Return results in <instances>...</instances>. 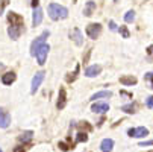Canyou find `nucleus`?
I'll list each match as a JSON object with an SVG mask.
<instances>
[{
  "mask_svg": "<svg viewBox=\"0 0 153 152\" xmlns=\"http://www.w3.org/2000/svg\"><path fill=\"white\" fill-rule=\"evenodd\" d=\"M47 11H49V17L53 21H59V20H64L68 17V9L59 3H50Z\"/></svg>",
  "mask_w": 153,
  "mask_h": 152,
  "instance_id": "nucleus-1",
  "label": "nucleus"
},
{
  "mask_svg": "<svg viewBox=\"0 0 153 152\" xmlns=\"http://www.w3.org/2000/svg\"><path fill=\"white\" fill-rule=\"evenodd\" d=\"M49 35H50V32H49V31H44L38 38H35V40L32 41V44H30V55H32V56H35L36 50H38L42 44H46V38H49Z\"/></svg>",
  "mask_w": 153,
  "mask_h": 152,
  "instance_id": "nucleus-2",
  "label": "nucleus"
},
{
  "mask_svg": "<svg viewBox=\"0 0 153 152\" xmlns=\"http://www.w3.org/2000/svg\"><path fill=\"white\" fill-rule=\"evenodd\" d=\"M85 32H86V35H88L91 40H96V38H99L100 34H102V25H100V23H91V25L86 26Z\"/></svg>",
  "mask_w": 153,
  "mask_h": 152,
  "instance_id": "nucleus-3",
  "label": "nucleus"
},
{
  "mask_svg": "<svg viewBox=\"0 0 153 152\" xmlns=\"http://www.w3.org/2000/svg\"><path fill=\"white\" fill-rule=\"evenodd\" d=\"M49 50H50V46H49V44H42V46L36 50L35 56H36V59H38V64H39V66H42V64L46 62V58H47Z\"/></svg>",
  "mask_w": 153,
  "mask_h": 152,
  "instance_id": "nucleus-4",
  "label": "nucleus"
},
{
  "mask_svg": "<svg viewBox=\"0 0 153 152\" xmlns=\"http://www.w3.org/2000/svg\"><path fill=\"white\" fill-rule=\"evenodd\" d=\"M127 136H129V137H138V139H143V137L149 136V129L144 128V126H140V128H130V129H127Z\"/></svg>",
  "mask_w": 153,
  "mask_h": 152,
  "instance_id": "nucleus-5",
  "label": "nucleus"
},
{
  "mask_svg": "<svg viewBox=\"0 0 153 152\" xmlns=\"http://www.w3.org/2000/svg\"><path fill=\"white\" fill-rule=\"evenodd\" d=\"M68 37H70V40L74 43L76 46H82V44H83V35H82V32H80L77 28L71 29L70 34H68Z\"/></svg>",
  "mask_w": 153,
  "mask_h": 152,
  "instance_id": "nucleus-6",
  "label": "nucleus"
},
{
  "mask_svg": "<svg viewBox=\"0 0 153 152\" xmlns=\"http://www.w3.org/2000/svg\"><path fill=\"white\" fill-rule=\"evenodd\" d=\"M8 21H9V26H25L23 17L15 14V12H9L8 14Z\"/></svg>",
  "mask_w": 153,
  "mask_h": 152,
  "instance_id": "nucleus-7",
  "label": "nucleus"
},
{
  "mask_svg": "<svg viewBox=\"0 0 153 152\" xmlns=\"http://www.w3.org/2000/svg\"><path fill=\"white\" fill-rule=\"evenodd\" d=\"M44 72H38L35 76H33V79H32V88H30V93L32 94H35V91L39 88V85H41V82L44 81Z\"/></svg>",
  "mask_w": 153,
  "mask_h": 152,
  "instance_id": "nucleus-8",
  "label": "nucleus"
},
{
  "mask_svg": "<svg viewBox=\"0 0 153 152\" xmlns=\"http://www.w3.org/2000/svg\"><path fill=\"white\" fill-rule=\"evenodd\" d=\"M11 125V114L5 110V108H0V128H8Z\"/></svg>",
  "mask_w": 153,
  "mask_h": 152,
  "instance_id": "nucleus-9",
  "label": "nucleus"
},
{
  "mask_svg": "<svg viewBox=\"0 0 153 152\" xmlns=\"http://www.w3.org/2000/svg\"><path fill=\"white\" fill-rule=\"evenodd\" d=\"M102 72V66H99V64H94V66H90L88 69L85 70V76H88V78H96L99 76Z\"/></svg>",
  "mask_w": 153,
  "mask_h": 152,
  "instance_id": "nucleus-10",
  "label": "nucleus"
},
{
  "mask_svg": "<svg viewBox=\"0 0 153 152\" xmlns=\"http://www.w3.org/2000/svg\"><path fill=\"white\" fill-rule=\"evenodd\" d=\"M91 111H93V113H100V114H103V113L109 111V105H108L106 102H96V103L91 106Z\"/></svg>",
  "mask_w": 153,
  "mask_h": 152,
  "instance_id": "nucleus-11",
  "label": "nucleus"
},
{
  "mask_svg": "<svg viewBox=\"0 0 153 152\" xmlns=\"http://www.w3.org/2000/svg\"><path fill=\"white\" fill-rule=\"evenodd\" d=\"M65 103H67V93H65V88L64 87H61L59 88V96H58V110H62V108L65 106Z\"/></svg>",
  "mask_w": 153,
  "mask_h": 152,
  "instance_id": "nucleus-12",
  "label": "nucleus"
},
{
  "mask_svg": "<svg viewBox=\"0 0 153 152\" xmlns=\"http://www.w3.org/2000/svg\"><path fill=\"white\" fill-rule=\"evenodd\" d=\"M42 21V9L41 8H35L33 14H32V25L33 26H39Z\"/></svg>",
  "mask_w": 153,
  "mask_h": 152,
  "instance_id": "nucleus-13",
  "label": "nucleus"
},
{
  "mask_svg": "<svg viewBox=\"0 0 153 152\" xmlns=\"http://www.w3.org/2000/svg\"><path fill=\"white\" fill-rule=\"evenodd\" d=\"M21 31H23V26H9V28H8V35H9L12 40H18Z\"/></svg>",
  "mask_w": 153,
  "mask_h": 152,
  "instance_id": "nucleus-14",
  "label": "nucleus"
},
{
  "mask_svg": "<svg viewBox=\"0 0 153 152\" xmlns=\"http://www.w3.org/2000/svg\"><path fill=\"white\" fill-rule=\"evenodd\" d=\"M96 11V2H93V0H90V2H86L85 6H83V15L85 17H91Z\"/></svg>",
  "mask_w": 153,
  "mask_h": 152,
  "instance_id": "nucleus-15",
  "label": "nucleus"
},
{
  "mask_svg": "<svg viewBox=\"0 0 153 152\" xmlns=\"http://www.w3.org/2000/svg\"><path fill=\"white\" fill-rule=\"evenodd\" d=\"M112 148H114V140H112V139H105V140H102V143H100L102 152H111Z\"/></svg>",
  "mask_w": 153,
  "mask_h": 152,
  "instance_id": "nucleus-16",
  "label": "nucleus"
},
{
  "mask_svg": "<svg viewBox=\"0 0 153 152\" xmlns=\"http://www.w3.org/2000/svg\"><path fill=\"white\" fill-rule=\"evenodd\" d=\"M15 79H17V76H15L14 72H8V73H5V75L2 76V82H3L5 85H11Z\"/></svg>",
  "mask_w": 153,
  "mask_h": 152,
  "instance_id": "nucleus-17",
  "label": "nucleus"
},
{
  "mask_svg": "<svg viewBox=\"0 0 153 152\" xmlns=\"http://www.w3.org/2000/svg\"><path fill=\"white\" fill-rule=\"evenodd\" d=\"M137 82H138L137 78L132 76V75H129V76H121V78H120V84H123V85H135Z\"/></svg>",
  "mask_w": 153,
  "mask_h": 152,
  "instance_id": "nucleus-18",
  "label": "nucleus"
},
{
  "mask_svg": "<svg viewBox=\"0 0 153 152\" xmlns=\"http://www.w3.org/2000/svg\"><path fill=\"white\" fill-rule=\"evenodd\" d=\"M112 96V91H109V90H103V91H97L96 94L91 96V100H96V99H103V97H111Z\"/></svg>",
  "mask_w": 153,
  "mask_h": 152,
  "instance_id": "nucleus-19",
  "label": "nucleus"
},
{
  "mask_svg": "<svg viewBox=\"0 0 153 152\" xmlns=\"http://www.w3.org/2000/svg\"><path fill=\"white\" fill-rule=\"evenodd\" d=\"M32 137H33V133H32V131H25L23 134L18 137V140H20L21 143H29V142L32 140Z\"/></svg>",
  "mask_w": 153,
  "mask_h": 152,
  "instance_id": "nucleus-20",
  "label": "nucleus"
},
{
  "mask_svg": "<svg viewBox=\"0 0 153 152\" xmlns=\"http://www.w3.org/2000/svg\"><path fill=\"white\" fill-rule=\"evenodd\" d=\"M121 111H124V113H127V114H134V113H135V103L123 105V106H121Z\"/></svg>",
  "mask_w": 153,
  "mask_h": 152,
  "instance_id": "nucleus-21",
  "label": "nucleus"
},
{
  "mask_svg": "<svg viewBox=\"0 0 153 152\" xmlns=\"http://www.w3.org/2000/svg\"><path fill=\"white\" fill-rule=\"evenodd\" d=\"M79 64H77V66H76V69H74V72L73 73H70L67 78H65V79H67V82H74L76 81V78H77V73H79Z\"/></svg>",
  "mask_w": 153,
  "mask_h": 152,
  "instance_id": "nucleus-22",
  "label": "nucleus"
},
{
  "mask_svg": "<svg viewBox=\"0 0 153 152\" xmlns=\"http://www.w3.org/2000/svg\"><path fill=\"white\" fill-rule=\"evenodd\" d=\"M134 20H135V12L134 11H127L124 14V21H126V23H132Z\"/></svg>",
  "mask_w": 153,
  "mask_h": 152,
  "instance_id": "nucleus-23",
  "label": "nucleus"
},
{
  "mask_svg": "<svg viewBox=\"0 0 153 152\" xmlns=\"http://www.w3.org/2000/svg\"><path fill=\"white\" fill-rule=\"evenodd\" d=\"M144 81L149 84V87L153 90V72H150V73H146L144 75Z\"/></svg>",
  "mask_w": 153,
  "mask_h": 152,
  "instance_id": "nucleus-24",
  "label": "nucleus"
},
{
  "mask_svg": "<svg viewBox=\"0 0 153 152\" xmlns=\"http://www.w3.org/2000/svg\"><path fill=\"white\" fill-rule=\"evenodd\" d=\"M86 140H88V136H86V133H79V134H77V139H76L77 143H80V142H86Z\"/></svg>",
  "mask_w": 153,
  "mask_h": 152,
  "instance_id": "nucleus-25",
  "label": "nucleus"
},
{
  "mask_svg": "<svg viewBox=\"0 0 153 152\" xmlns=\"http://www.w3.org/2000/svg\"><path fill=\"white\" fill-rule=\"evenodd\" d=\"M120 34L123 35V38H129L130 37V34H129V31H127L126 26H120Z\"/></svg>",
  "mask_w": 153,
  "mask_h": 152,
  "instance_id": "nucleus-26",
  "label": "nucleus"
},
{
  "mask_svg": "<svg viewBox=\"0 0 153 152\" xmlns=\"http://www.w3.org/2000/svg\"><path fill=\"white\" fill-rule=\"evenodd\" d=\"M8 3H9V0H0V15L3 14V11H5V8H6Z\"/></svg>",
  "mask_w": 153,
  "mask_h": 152,
  "instance_id": "nucleus-27",
  "label": "nucleus"
},
{
  "mask_svg": "<svg viewBox=\"0 0 153 152\" xmlns=\"http://www.w3.org/2000/svg\"><path fill=\"white\" fill-rule=\"evenodd\" d=\"M77 126H79V129H86V131H90V129H91V125H88L86 122H82V123H79Z\"/></svg>",
  "mask_w": 153,
  "mask_h": 152,
  "instance_id": "nucleus-28",
  "label": "nucleus"
},
{
  "mask_svg": "<svg viewBox=\"0 0 153 152\" xmlns=\"http://www.w3.org/2000/svg\"><path fill=\"white\" fill-rule=\"evenodd\" d=\"M59 148H61V151H64V152H67V151H70V148L71 146H68V145H65L64 142H59ZM73 149V148H71Z\"/></svg>",
  "mask_w": 153,
  "mask_h": 152,
  "instance_id": "nucleus-29",
  "label": "nucleus"
},
{
  "mask_svg": "<svg viewBox=\"0 0 153 152\" xmlns=\"http://www.w3.org/2000/svg\"><path fill=\"white\" fill-rule=\"evenodd\" d=\"M146 105H147V108H153V96H149L146 99Z\"/></svg>",
  "mask_w": 153,
  "mask_h": 152,
  "instance_id": "nucleus-30",
  "label": "nucleus"
},
{
  "mask_svg": "<svg viewBox=\"0 0 153 152\" xmlns=\"http://www.w3.org/2000/svg\"><path fill=\"white\" fill-rule=\"evenodd\" d=\"M140 146H143V148H144V146H153V140H149V142H141V143H140Z\"/></svg>",
  "mask_w": 153,
  "mask_h": 152,
  "instance_id": "nucleus-31",
  "label": "nucleus"
},
{
  "mask_svg": "<svg viewBox=\"0 0 153 152\" xmlns=\"http://www.w3.org/2000/svg\"><path fill=\"white\" fill-rule=\"evenodd\" d=\"M109 29H111V31H117V25L114 23V20L109 21Z\"/></svg>",
  "mask_w": 153,
  "mask_h": 152,
  "instance_id": "nucleus-32",
  "label": "nucleus"
},
{
  "mask_svg": "<svg viewBox=\"0 0 153 152\" xmlns=\"http://www.w3.org/2000/svg\"><path fill=\"white\" fill-rule=\"evenodd\" d=\"M38 3H39V0H32L30 2V5H32V8L35 9V8H38Z\"/></svg>",
  "mask_w": 153,
  "mask_h": 152,
  "instance_id": "nucleus-33",
  "label": "nucleus"
},
{
  "mask_svg": "<svg viewBox=\"0 0 153 152\" xmlns=\"http://www.w3.org/2000/svg\"><path fill=\"white\" fill-rule=\"evenodd\" d=\"M147 53H149V55H153V46H149V47H147Z\"/></svg>",
  "mask_w": 153,
  "mask_h": 152,
  "instance_id": "nucleus-34",
  "label": "nucleus"
},
{
  "mask_svg": "<svg viewBox=\"0 0 153 152\" xmlns=\"http://www.w3.org/2000/svg\"><path fill=\"white\" fill-rule=\"evenodd\" d=\"M120 94H123V96H129V97H132V94H130V93H126V91H120Z\"/></svg>",
  "mask_w": 153,
  "mask_h": 152,
  "instance_id": "nucleus-35",
  "label": "nucleus"
},
{
  "mask_svg": "<svg viewBox=\"0 0 153 152\" xmlns=\"http://www.w3.org/2000/svg\"><path fill=\"white\" fill-rule=\"evenodd\" d=\"M15 152H25V149H21V148H20V146H18V148H17V149H15Z\"/></svg>",
  "mask_w": 153,
  "mask_h": 152,
  "instance_id": "nucleus-36",
  "label": "nucleus"
},
{
  "mask_svg": "<svg viewBox=\"0 0 153 152\" xmlns=\"http://www.w3.org/2000/svg\"><path fill=\"white\" fill-rule=\"evenodd\" d=\"M3 69V64H0V70H2Z\"/></svg>",
  "mask_w": 153,
  "mask_h": 152,
  "instance_id": "nucleus-37",
  "label": "nucleus"
},
{
  "mask_svg": "<svg viewBox=\"0 0 153 152\" xmlns=\"http://www.w3.org/2000/svg\"><path fill=\"white\" fill-rule=\"evenodd\" d=\"M114 2H115V3H117V2H118V0H114Z\"/></svg>",
  "mask_w": 153,
  "mask_h": 152,
  "instance_id": "nucleus-38",
  "label": "nucleus"
},
{
  "mask_svg": "<svg viewBox=\"0 0 153 152\" xmlns=\"http://www.w3.org/2000/svg\"><path fill=\"white\" fill-rule=\"evenodd\" d=\"M149 152H153V151H149Z\"/></svg>",
  "mask_w": 153,
  "mask_h": 152,
  "instance_id": "nucleus-39",
  "label": "nucleus"
},
{
  "mask_svg": "<svg viewBox=\"0 0 153 152\" xmlns=\"http://www.w3.org/2000/svg\"><path fill=\"white\" fill-rule=\"evenodd\" d=\"M0 152H2V149H0Z\"/></svg>",
  "mask_w": 153,
  "mask_h": 152,
  "instance_id": "nucleus-40",
  "label": "nucleus"
}]
</instances>
